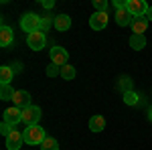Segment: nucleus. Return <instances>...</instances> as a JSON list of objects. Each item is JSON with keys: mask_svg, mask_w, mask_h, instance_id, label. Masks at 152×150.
Returning <instances> with one entry per match:
<instances>
[{"mask_svg": "<svg viewBox=\"0 0 152 150\" xmlns=\"http://www.w3.org/2000/svg\"><path fill=\"white\" fill-rule=\"evenodd\" d=\"M67 59H69V53L63 49V47H53L51 49V61L59 65V67H63V65H67Z\"/></svg>", "mask_w": 152, "mask_h": 150, "instance_id": "8", "label": "nucleus"}, {"mask_svg": "<svg viewBox=\"0 0 152 150\" xmlns=\"http://www.w3.org/2000/svg\"><path fill=\"white\" fill-rule=\"evenodd\" d=\"M43 6H45V8H53L55 2H53V0H43Z\"/></svg>", "mask_w": 152, "mask_h": 150, "instance_id": "29", "label": "nucleus"}, {"mask_svg": "<svg viewBox=\"0 0 152 150\" xmlns=\"http://www.w3.org/2000/svg\"><path fill=\"white\" fill-rule=\"evenodd\" d=\"M89 26L94 31H104L107 26V14L105 12H94V16L89 18Z\"/></svg>", "mask_w": 152, "mask_h": 150, "instance_id": "9", "label": "nucleus"}, {"mask_svg": "<svg viewBox=\"0 0 152 150\" xmlns=\"http://www.w3.org/2000/svg\"><path fill=\"white\" fill-rule=\"evenodd\" d=\"M24 144V138H23V132L18 130H12V134L6 138V148L8 150H18L20 146Z\"/></svg>", "mask_w": 152, "mask_h": 150, "instance_id": "10", "label": "nucleus"}, {"mask_svg": "<svg viewBox=\"0 0 152 150\" xmlns=\"http://www.w3.org/2000/svg\"><path fill=\"white\" fill-rule=\"evenodd\" d=\"M132 20H134V16H132L126 8L116 10V24H118V26H130V24H132Z\"/></svg>", "mask_w": 152, "mask_h": 150, "instance_id": "12", "label": "nucleus"}, {"mask_svg": "<svg viewBox=\"0 0 152 150\" xmlns=\"http://www.w3.org/2000/svg\"><path fill=\"white\" fill-rule=\"evenodd\" d=\"M130 26H132V33L134 35H144V31L148 29V18L146 16L144 18H134Z\"/></svg>", "mask_w": 152, "mask_h": 150, "instance_id": "14", "label": "nucleus"}, {"mask_svg": "<svg viewBox=\"0 0 152 150\" xmlns=\"http://www.w3.org/2000/svg\"><path fill=\"white\" fill-rule=\"evenodd\" d=\"M12 71H14V73H20V71H23V65H20L18 61H16V63H12Z\"/></svg>", "mask_w": 152, "mask_h": 150, "instance_id": "28", "label": "nucleus"}, {"mask_svg": "<svg viewBox=\"0 0 152 150\" xmlns=\"http://www.w3.org/2000/svg\"><path fill=\"white\" fill-rule=\"evenodd\" d=\"M12 105H16V108H20V110H26V108H31V95L28 91H24V89H16L14 93V97H12Z\"/></svg>", "mask_w": 152, "mask_h": 150, "instance_id": "7", "label": "nucleus"}, {"mask_svg": "<svg viewBox=\"0 0 152 150\" xmlns=\"http://www.w3.org/2000/svg\"><path fill=\"white\" fill-rule=\"evenodd\" d=\"M12 130H14V128L8 126L6 122H2V124H0V134H2L4 138H8V136H10V134H12Z\"/></svg>", "mask_w": 152, "mask_h": 150, "instance_id": "24", "label": "nucleus"}, {"mask_svg": "<svg viewBox=\"0 0 152 150\" xmlns=\"http://www.w3.org/2000/svg\"><path fill=\"white\" fill-rule=\"evenodd\" d=\"M75 75H77V71H75L73 65H63V67H61V77H63V79L71 81V79H75Z\"/></svg>", "mask_w": 152, "mask_h": 150, "instance_id": "19", "label": "nucleus"}, {"mask_svg": "<svg viewBox=\"0 0 152 150\" xmlns=\"http://www.w3.org/2000/svg\"><path fill=\"white\" fill-rule=\"evenodd\" d=\"M41 150H59V142L55 138L47 136V138H45V142L41 144Z\"/></svg>", "mask_w": 152, "mask_h": 150, "instance_id": "22", "label": "nucleus"}, {"mask_svg": "<svg viewBox=\"0 0 152 150\" xmlns=\"http://www.w3.org/2000/svg\"><path fill=\"white\" fill-rule=\"evenodd\" d=\"M2 122H6L8 126H16L18 122H23V110L20 108H16V105H12L8 110H4V120Z\"/></svg>", "mask_w": 152, "mask_h": 150, "instance_id": "6", "label": "nucleus"}, {"mask_svg": "<svg viewBox=\"0 0 152 150\" xmlns=\"http://www.w3.org/2000/svg\"><path fill=\"white\" fill-rule=\"evenodd\" d=\"M51 24H55V16H51V14H45V16H41V24H39V31H41V33H47Z\"/></svg>", "mask_w": 152, "mask_h": 150, "instance_id": "18", "label": "nucleus"}, {"mask_svg": "<svg viewBox=\"0 0 152 150\" xmlns=\"http://www.w3.org/2000/svg\"><path fill=\"white\" fill-rule=\"evenodd\" d=\"M47 75H49V77L61 75V67H59V65H55V63H53V65H49V67H47Z\"/></svg>", "mask_w": 152, "mask_h": 150, "instance_id": "25", "label": "nucleus"}, {"mask_svg": "<svg viewBox=\"0 0 152 150\" xmlns=\"http://www.w3.org/2000/svg\"><path fill=\"white\" fill-rule=\"evenodd\" d=\"M146 18H148V20H152V6L148 8V12H146Z\"/></svg>", "mask_w": 152, "mask_h": 150, "instance_id": "30", "label": "nucleus"}, {"mask_svg": "<svg viewBox=\"0 0 152 150\" xmlns=\"http://www.w3.org/2000/svg\"><path fill=\"white\" fill-rule=\"evenodd\" d=\"M107 6H110V2H107V0H95V2H94L95 12H105Z\"/></svg>", "mask_w": 152, "mask_h": 150, "instance_id": "23", "label": "nucleus"}, {"mask_svg": "<svg viewBox=\"0 0 152 150\" xmlns=\"http://www.w3.org/2000/svg\"><path fill=\"white\" fill-rule=\"evenodd\" d=\"M148 118H150V122H152V105H150V110H148Z\"/></svg>", "mask_w": 152, "mask_h": 150, "instance_id": "31", "label": "nucleus"}, {"mask_svg": "<svg viewBox=\"0 0 152 150\" xmlns=\"http://www.w3.org/2000/svg\"><path fill=\"white\" fill-rule=\"evenodd\" d=\"M26 43H28V49H33V51H41V49H45L47 37H45V33L37 31V33L26 35Z\"/></svg>", "mask_w": 152, "mask_h": 150, "instance_id": "5", "label": "nucleus"}, {"mask_svg": "<svg viewBox=\"0 0 152 150\" xmlns=\"http://www.w3.org/2000/svg\"><path fill=\"white\" fill-rule=\"evenodd\" d=\"M12 77H14V71H12V67H8V65L0 67V83H2V85H10Z\"/></svg>", "mask_w": 152, "mask_h": 150, "instance_id": "15", "label": "nucleus"}, {"mask_svg": "<svg viewBox=\"0 0 152 150\" xmlns=\"http://www.w3.org/2000/svg\"><path fill=\"white\" fill-rule=\"evenodd\" d=\"M130 47H132L134 51H142V49L146 47V37L144 35H132L130 37Z\"/></svg>", "mask_w": 152, "mask_h": 150, "instance_id": "16", "label": "nucleus"}, {"mask_svg": "<svg viewBox=\"0 0 152 150\" xmlns=\"http://www.w3.org/2000/svg\"><path fill=\"white\" fill-rule=\"evenodd\" d=\"M23 138H24V144L35 146V144H43L45 138H47V134H45V128H41V126H28L23 132Z\"/></svg>", "mask_w": 152, "mask_h": 150, "instance_id": "1", "label": "nucleus"}, {"mask_svg": "<svg viewBox=\"0 0 152 150\" xmlns=\"http://www.w3.org/2000/svg\"><path fill=\"white\" fill-rule=\"evenodd\" d=\"M55 29H57L59 33H63V31H69L71 29V18L67 14H57L55 16V24H53Z\"/></svg>", "mask_w": 152, "mask_h": 150, "instance_id": "13", "label": "nucleus"}, {"mask_svg": "<svg viewBox=\"0 0 152 150\" xmlns=\"http://www.w3.org/2000/svg\"><path fill=\"white\" fill-rule=\"evenodd\" d=\"M104 128H105L104 116H94V118L89 120V130H91V132H102Z\"/></svg>", "mask_w": 152, "mask_h": 150, "instance_id": "17", "label": "nucleus"}, {"mask_svg": "<svg viewBox=\"0 0 152 150\" xmlns=\"http://www.w3.org/2000/svg\"><path fill=\"white\" fill-rule=\"evenodd\" d=\"M14 93H16V89H12V85H2L0 87V100H12L14 97Z\"/></svg>", "mask_w": 152, "mask_h": 150, "instance_id": "20", "label": "nucleus"}, {"mask_svg": "<svg viewBox=\"0 0 152 150\" xmlns=\"http://www.w3.org/2000/svg\"><path fill=\"white\" fill-rule=\"evenodd\" d=\"M138 102H140V95L136 91H126L124 93V104L126 105H136Z\"/></svg>", "mask_w": 152, "mask_h": 150, "instance_id": "21", "label": "nucleus"}, {"mask_svg": "<svg viewBox=\"0 0 152 150\" xmlns=\"http://www.w3.org/2000/svg\"><path fill=\"white\" fill-rule=\"evenodd\" d=\"M120 87L124 89V93H126V91H132V89H130V87H132V81H130L128 77H122V83H120Z\"/></svg>", "mask_w": 152, "mask_h": 150, "instance_id": "26", "label": "nucleus"}, {"mask_svg": "<svg viewBox=\"0 0 152 150\" xmlns=\"http://www.w3.org/2000/svg\"><path fill=\"white\" fill-rule=\"evenodd\" d=\"M112 4L116 6V10H120V8H126V4H128V2H124V0H114Z\"/></svg>", "mask_w": 152, "mask_h": 150, "instance_id": "27", "label": "nucleus"}, {"mask_svg": "<svg viewBox=\"0 0 152 150\" xmlns=\"http://www.w3.org/2000/svg\"><path fill=\"white\" fill-rule=\"evenodd\" d=\"M14 43V33H12L10 26H6V24H2V29H0V47H10Z\"/></svg>", "mask_w": 152, "mask_h": 150, "instance_id": "11", "label": "nucleus"}, {"mask_svg": "<svg viewBox=\"0 0 152 150\" xmlns=\"http://www.w3.org/2000/svg\"><path fill=\"white\" fill-rule=\"evenodd\" d=\"M39 24H41V16H37V14H33V12L24 14L23 18H20V29H23L26 35L37 33V31H39Z\"/></svg>", "mask_w": 152, "mask_h": 150, "instance_id": "3", "label": "nucleus"}, {"mask_svg": "<svg viewBox=\"0 0 152 150\" xmlns=\"http://www.w3.org/2000/svg\"><path fill=\"white\" fill-rule=\"evenodd\" d=\"M41 108L39 105H31V108H26L23 110V124L26 128L28 126H39V120H41Z\"/></svg>", "mask_w": 152, "mask_h": 150, "instance_id": "4", "label": "nucleus"}, {"mask_svg": "<svg viewBox=\"0 0 152 150\" xmlns=\"http://www.w3.org/2000/svg\"><path fill=\"white\" fill-rule=\"evenodd\" d=\"M148 4L144 2V0H128V4H126V10L134 16V18H144L146 16V12H148Z\"/></svg>", "mask_w": 152, "mask_h": 150, "instance_id": "2", "label": "nucleus"}]
</instances>
